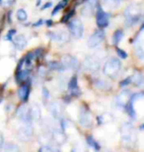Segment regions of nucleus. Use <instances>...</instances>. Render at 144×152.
<instances>
[{
    "instance_id": "nucleus-34",
    "label": "nucleus",
    "mask_w": 144,
    "mask_h": 152,
    "mask_svg": "<svg viewBox=\"0 0 144 152\" xmlns=\"http://www.w3.org/2000/svg\"><path fill=\"white\" fill-rule=\"evenodd\" d=\"M42 20H39V22H37L36 24H34V26H35V27H39V25H42Z\"/></svg>"
},
{
    "instance_id": "nucleus-33",
    "label": "nucleus",
    "mask_w": 144,
    "mask_h": 152,
    "mask_svg": "<svg viewBox=\"0 0 144 152\" xmlns=\"http://www.w3.org/2000/svg\"><path fill=\"white\" fill-rule=\"evenodd\" d=\"M51 5H53V3H51V2H48V3H45V5H44V6H42V10H45V9H48V8H50Z\"/></svg>"
},
{
    "instance_id": "nucleus-6",
    "label": "nucleus",
    "mask_w": 144,
    "mask_h": 152,
    "mask_svg": "<svg viewBox=\"0 0 144 152\" xmlns=\"http://www.w3.org/2000/svg\"><path fill=\"white\" fill-rule=\"evenodd\" d=\"M17 117L19 118L20 121H24L26 124H29L31 120H32V117H31V112L30 109L27 107V106H21V107L18 109L17 111Z\"/></svg>"
},
{
    "instance_id": "nucleus-2",
    "label": "nucleus",
    "mask_w": 144,
    "mask_h": 152,
    "mask_svg": "<svg viewBox=\"0 0 144 152\" xmlns=\"http://www.w3.org/2000/svg\"><path fill=\"white\" fill-rule=\"evenodd\" d=\"M68 29H69L70 34L74 38L80 39L83 37V33H84L83 23L79 19H77V18H73L68 23Z\"/></svg>"
},
{
    "instance_id": "nucleus-15",
    "label": "nucleus",
    "mask_w": 144,
    "mask_h": 152,
    "mask_svg": "<svg viewBox=\"0 0 144 152\" xmlns=\"http://www.w3.org/2000/svg\"><path fill=\"white\" fill-rule=\"evenodd\" d=\"M131 82H133L134 84L137 85L138 87H144V77L142 74L135 73L132 77H130Z\"/></svg>"
},
{
    "instance_id": "nucleus-12",
    "label": "nucleus",
    "mask_w": 144,
    "mask_h": 152,
    "mask_svg": "<svg viewBox=\"0 0 144 152\" xmlns=\"http://www.w3.org/2000/svg\"><path fill=\"white\" fill-rule=\"evenodd\" d=\"M12 41H13L15 47L19 48V50H23L27 45V39L23 35H17Z\"/></svg>"
},
{
    "instance_id": "nucleus-20",
    "label": "nucleus",
    "mask_w": 144,
    "mask_h": 152,
    "mask_svg": "<svg viewBox=\"0 0 144 152\" xmlns=\"http://www.w3.org/2000/svg\"><path fill=\"white\" fill-rule=\"evenodd\" d=\"M87 142H88V144L90 145V146L93 148V149H95V150H99L100 148H101L100 144L98 143V141L92 135L87 136Z\"/></svg>"
},
{
    "instance_id": "nucleus-21",
    "label": "nucleus",
    "mask_w": 144,
    "mask_h": 152,
    "mask_svg": "<svg viewBox=\"0 0 144 152\" xmlns=\"http://www.w3.org/2000/svg\"><path fill=\"white\" fill-rule=\"evenodd\" d=\"M66 5H67V1H66V0H63V1H61V2H58V4L56 6V7H54V9H53V13H51V15H53V16H54V15H56L57 12H59L61 9H63Z\"/></svg>"
},
{
    "instance_id": "nucleus-26",
    "label": "nucleus",
    "mask_w": 144,
    "mask_h": 152,
    "mask_svg": "<svg viewBox=\"0 0 144 152\" xmlns=\"http://www.w3.org/2000/svg\"><path fill=\"white\" fill-rule=\"evenodd\" d=\"M116 53H118V56L119 57H121V58H124V59L127 58V53H125L124 50H121V48H116Z\"/></svg>"
},
{
    "instance_id": "nucleus-31",
    "label": "nucleus",
    "mask_w": 144,
    "mask_h": 152,
    "mask_svg": "<svg viewBox=\"0 0 144 152\" xmlns=\"http://www.w3.org/2000/svg\"><path fill=\"white\" fill-rule=\"evenodd\" d=\"M131 83V79L130 77L129 78H126L125 80H124L122 82H121V86H125V85H127V84H129Z\"/></svg>"
},
{
    "instance_id": "nucleus-11",
    "label": "nucleus",
    "mask_w": 144,
    "mask_h": 152,
    "mask_svg": "<svg viewBox=\"0 0 144 152\" xmlns=\"http://www.w3.org/2000/svg\"><path fill=\"white\" fill-rule=\"evenodd\" d=\"M98 7L97 1L96 0H89V1L85 2L84 7L82 8L81 13L84 15V16H91L92 14L94 13V11L96 10Z\"/></svg>"
},
{
    "instance_id": "nucleus-1",
    "label": "nucleus",
    "mask_w": 144,
    "mask_h": 152,
    "mask_svg": "<svg viewBox=\"0 0 144 152\" xmlns=\"http://www.w3.org/2000/svg\"><path fill=\"white\" fill-rule=\"evenodd\" d=\"M125 23L127 26H133L140 20V7L137 5H130L124 12Z\"/></svg>"
},
{
    "instance_id": "nucleus-27",
    "label": "nucleus",
    "mask_w": 144,
    "mask_h": 152,
    "mask_svg": "<svg viewBox=\"0 0 144 152\" xmlns=\"http://www.w3.org/2000/svg\"><path fill=\"white\" fill-rule=\"evenodd\" d=\"M16 34V31H15V30H10V31L8 32V34H7V36H6V39H7V41H12V37H13V36Z\"/></svg>"
},
{
    "instance_id": "nucleus-28",
    "label": "nucleus",
    "mask_w": 144,
    "mask_h": 152,
    "mask_svg": "<svg viewBox=\"0 0 144 152\" xmlns=\"http://www.w3.org/2000/svg\"><path fill=\"white\" fill-rule=\"evenodd\" d=\"M73 13H74V10H72L71 12H69L67 15H65V16L63 17V19H62V22H66V21H68L70 19V17L73 15Z\"/></svg>"
},
{
    "instance_id": "nucleus-24",
    "label": "nucleus",
    "mask_w": 144,
    "mask_h": 152,
    "mask_svg": "<svg viewBox=\"0 0 144 152\" xmlns=\"http://www.w3.org/2000/svg\"><path fill=\"white\" fill-rule=\"evenodd\" d=\"M96 84H97L98 88H101V89H107V88H110V84H107L104 80H99Z\"/></svg>"
},
{
    "instance_id": "nucleus-22",
    "label": "nucleus",
    "mask_w": 144,
    "mask_h": 152,
    "mask_svg": "<svg viewBox=\"0 0 144 152\" xmlns=\"http://www.w3.org/2000/svg\"><path fill=\"white\" fill-rule=\"evenodd\" d=\"M17 18L19 21H26L28 19V14H27V12L24 10V9H19V10L17 11Z\"/></svg>"
},
{
    "instance_id": "nucleus-7",
    "label": "nucleus",
    "mask_w": 144,
    "mask_h": 152,
    "mask_svg": "<svg viewBox=\"0 0 144 152\" xmlns=\"http://www.w3.org/2000/svg\"><path fill=\"white\" fill-rule=\"evenodd\" d=\"M61 63L65 66L66 69H76L79 68V61L77 58L70 56H65L62 57V60H61Z\"/></svg>"
},
{
    "instance_id": "nucleus-9",
    "label": "nucleus",
    "mask_w": 144,
    "mask_h": 152,
    "mask_svg": "<svg viewBox=\"0 0 144 152\" xmlns=\"http://www.w3.org/2000/svg\"><path fill=\"white\" fill-rule=\"evenodd\" d=\"M48 37L53 39V41H54L56 42H59V44H63V42H65L69 39L67 33H65L64 31L50 32L48 33Z\"/></svg>"
},
{
    "instance_id": "nucleus-23",
    "label": "nucleus",
    "mask_w": 144,
    "mask_h": 152,
    "mask_svg": "<svg viewBox=\"0 0 144 152\" xmlns=\"http://www.w3.org/2000/svg\"><path fill=\"white\" fill-rule=\"evenodd\" d=\"M60 108L59 106L56 105V104H53V108H51V113H53V115H54L56 118H58V115L60 114Z\"/></svg>"
},
{
    "instance_id": "nucleus-30",
    "label": "nucleus",
    "mask_w": 144,
    "mask_h": 152,
    "mask_svg": "<svg viewBox=\"0 0 144 152\" xmlns=\"http://www.w3.org/2000/svg\"><path fill=\"white\" fill-rule=\"evenodd\" d=\"M15 0H1V3H3L5 6H10L11 4H13V2Z\"/></svg>"
},
{
    "instance_id": "nucleus-18",
    "label": "nucleus",
    "mask_w": 144,
    "mask_h": 152,
    "mask_svg": "<svg viewBox=\"0 0 144 152\" xmlns=\"http://www.w3.org/2000/svg\"><path fill=\"white\" fill-rule=\"evenodd\" d=\"M122 38H124V32L121 30H116L115 32L114 36H113V44L118 45L121 42Z\"/></svg>"
},
{
    "instance_id": "nucleus-32",
    "label": "nucleus",
    "mask_w": 144,
    "mask_h": 152,
    "mask_svg": "<svg viewBox=\"0 0 144 152\" xmlns=\"http://www.w3.org/2000/svg\"><path fill=\"white\" fill-rule=\"evenodd\" d=\"M5 149L6 150H9V149H18V148L15 146V145H12V144H8L5 146Z\"/></svg>"
},
{
    "instance_id": "nucleus-39",
    "label": "nucleus",
    "mask_w": 144,
    "mask_h": 152,
    "mask_svg": "<svg viewBox=\"0 0 144 152\" xmlns=\"http://www.w3.org/2000/svg\"><path fill=\"white\" fill-rule=\"evenodd\" d=\"M66 1H68V0H66Z\"/></svg>"
},
{
    "instance_id": "nucleus-37",
    "label": "nucleus",
    "mask_w": 144,
    "mask_h": 152,
    "mask_svg": "<svg viewBox=\"0 0 144 152\" xmlns=\"http://www.w3.org/2000/svg\"><path fill=\"white\" fill-rule=\"evenodd\" d=\"M140 129H144V124H143V126H140Z\"/></svg>"
},
{
    "instance_id": "nucleus-29",
    "label": "nucleus",
    "mask_w": 144,
    "mask_h": 152,
    "mask_svg": "<svg viewBox=\"0 0 144 152\" xmlns=\"http://www.w3.org/2000/svg\"><path fill=\"white\" fill-rule=\"evenodd\" d=\"M42 97H44L45 99H48V97H50V93H48V90L47 88L42 89Z\"/></svg>"
},
{
    "instance_id": "nucleus-19",
    "label": "nucleus",
    "mask_w": 144,
    "mask_h": 152,
    "mask_svg": "<svg viewBox=\"0 0 144 152\" xmlns=\"http://www.w3.org/2000/svg\"><path fill=\"white\" fill-rule=\"evenodd\" d=\"M29 75V70H27V69H19V71H18L17 73V80L18 82H22L24 80H26L27 77H28Z\"/></svg>"
},
{
    "instance_id": "nucleus-13",
    "label": "nucleus",
    "mask_w": 144,
    "mask_h": 152,
    "mask_svg": "<svg viewBox=\"0 0 144 152\" xmlns=\"http://www.w3.org/2000/svg\"><path fill=\"white\" fill-rule=\"evenodd\" d=\"M84 66H85V68L88 69V70L95 71V70H97V69L99 68V62H98L97 60L93 59V58L88 57V58L85 60Z\"/></svg>"
},
{
    "instance_id": "nucleus-36",
    "label": "nucleus",
    "mask_w": 144,
    "mask_h": 152,
    "mask_svg": "<svg viewBox=\"0 0 144 152\" xmlns=\"http://www.w3.org/2000/svg\"><path fill=\"white\" fill-rule=\"evenodd\" d=\"M2 144H3V137H2L1 133H0V147L2 146Z\"/></svg>"
},
{
    "instance_id": "nucleus-10",
    "label": "nucleus",
    "mask_w": 144,
    "mask_h": 152,
    "mask_svg": "<svg viewBox=\"0 0 144 152\" xmlns=\"http://www.w3.org/2000/svg\"><path fill=\"white\" fill-rule=\"evenodd\" d=\"M68 90L70 92V95L73 97H78L81 95V91L79 89L78 80H77V76L76 75L72 76V78L70 79V81L68 83Z\"/></svg>"
},
{
    "instance_id": "nucleus-4",
    "label": "nucleus",
    "mask_w": 144,
    "mask_h": 152,
    "mask_svg": "<svg viewBox=\"0 0 144 152\" xmlns=\"http://www.w3.org/2000/svg\"><path fill=\"white\" fill-rule=\"evenodd\" d=\"M96 22H97V25L99 26L100 28L108 27L109 22H110V15L107 13L100 5H98V7H97Z\"/></svg>"
},
{
    "instance_id": "nucleus-14",
    "label": "nucleus",
    "mask_w": 144,
    "mask_h": 152,
    "mask_svg": "<svg viewBox=\"0 0 144 152\" xmlns=\"http://www.w3.org/2000/svg\"><path fill=\"white\" fill-rule=\"evenodd\" d=\"M29 94H30V87H29V85H27V84L21 86L19 91H18L19 98L22 100V101H27V100H28Z\"/></svg>"
},
{
    "instance_id": "nucleus-5",
    "label": "nucleus",
    "mask_w": 144,
    "mask_h": 152,
    "mask_svg": "<svg viewBox=\"0 0 144 152\" xmlns=\"http://www.w3.org/2000/svg\"><path fill=\"white\" fill-rule=\"evenodd\" d=\"M105 39V32L103 30H98L88 39V45L90 48H96Z\"/></svg>"
},
{
    "instance_id": "nucleus-17",
    "label": "nucleus",
    "mask_w": 144,
    "mask_h": 152,
    "mask_svg": "<svg viewBox=\"0 0 144 152\" xmlns=\"http://www.w3.org/2000/svg\"><path fill=\"white\" fill-rule=\"evenodd\" d=\"M48 67H50L51 70H57V71H63L65 70V66H64L62 63L57 62V61H51L48 63Z\"/></svg>"
},
{
    "instance_id": "nucleus-8",
    "label": "nucleus",
    "mask_w": 144,
    "mask_h": 152,
    "mask_svg": "<svg viewBox=\"0 0 144 152\" xmlns=\"http://www.w3.org/2000/svg\"><path fill=\"white\" fill-rule=\"evenodd\" d=\"M79 123H80L81 126H83L85 127L91 126L92 115L90 114V112H89L86 108L81 109L80 114H79Z\"/></svg>"
},
{
    "instance_id": "nucleus-3",
    "label": "nucleus",
    "mask_w": 144,
    "mask_h": 152,
    "mask_svg": "<svg viewBox=\"0 0 144 152\" xmlns=\"http://www.w3.org/2000/svg\"><path fill=\"white\" fill-rule=\"evenodd\" d=\"M121 61L118 58H111L107 61V63L104 66V72L105 74L111 76V77H115L118 74V72L121 70Z\"/></svg>"
},
{
    "instance_id": "nucleus-38",
    "label": "nucleus",
    "mask_w": 144,
    "mask_h": 152,
    "mask_svg": "<svg viewBox=\"0 0 144 152\" xmlns=\"http://www.w3.org/2000/svg\"><path fill=\"white\" fill-rule=\"evenodd\" d=\"M141 30H144V24H143V26L141 27Z\"/></svg>"
},
{
    "instance_id": "nucleus-35",
    "label": "nucleus",
    "mask_w": 144,
    "mask_h": 152,
    "mask_svg": "<svg viewBox=\"0 0 144 152\" xmlns=\"http://www.w3.org/2000/svg\"><path fill=\"white\" fill-rule=\"evenodd\" d=\"M47 25H48V27H50L51 25H53V21H51V20H48L47 21Z\"/></svg>"
},
{
    "instance_id": "nucleus-16",
    "label": "nucleus",
    "mask_w": 144,
    "mask_h": 152,
    "mask_svg": "<svg viewBox=\"0 0 144 152\" xmlns=\"http://www.w3.org/2000/svg\"><path fill=\"white\" fill-rule=\"evenodd\" d=\"M30 112H31V117H32L33 120L38 121L39 118H41V109L36 104L30 109Z\"/></svg>"
},
{
    "instance_id": "nucleus-25",
    "label": "nucleus",
    "mask_w": 144,
    "mask_h": 152,
    "mask_svg": "<svg viewBox=\"0 0 144 152\" xmlns=\"http://www.w3.org/2000/svg\"><path fill=\"white\" fill-rule=\"evenodd\" d=\"M58 149L56 148H54L53 146H50V145H45V146H42L39 148V151H48V152H50V151H57Z\"/></svg>"
}]
</instances>
